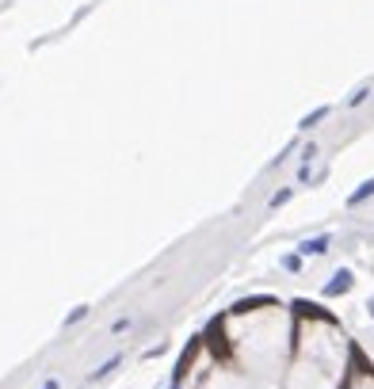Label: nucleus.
Returning a JSON list of instances; mask_svg holds the SVG:
<instances>
[{
	"mask_svg": "<svg viewBox=\"0 0 374 389\" xmlns=\"http://www.w3.org/2000/svg\"><path fill=\"white\" fill-rule=\"evenodd\" d=\"M347 287H352V275H347V271H340L336 279L329 282V290H324V294H344Z\"/></svg>",
	"mask_w": 374,
	"mask_h": 389,
	"instance_id": "obj_1",
	"label": "nucleus"
},
{
	"mask_svg": "<svg viewBox=\"0 0 374 389\" xmlns=\"http://www.w3.org/2000/svg\"><path fill=\"white\" fill-rule=\"evenodd\" d=\"M367 194H374V180H367V183H363L359 191L352 194V206H355V202H363V199H367Z\"/></svg>",
	"mask_w": 374,
	"mask_h": 389,
	"instance_id": "obj_2",
	"label": "nucleus"
},
{
	"mask_svg": "<svg viewBox=\"0 0 374 389\" xmlns=\"http://www.w3.org/2000/svg\"><path fill=\"white\" fill-rule=\"evenodd\" d=\"M324 248H329V237H317V241H310V245H306V252H324Z\"/></svg>",
	"mask_w": 374,
	"mask_h": 389,
	"instance_id": "obj_3",
	"label": "nucleus"
}]
</instances>
